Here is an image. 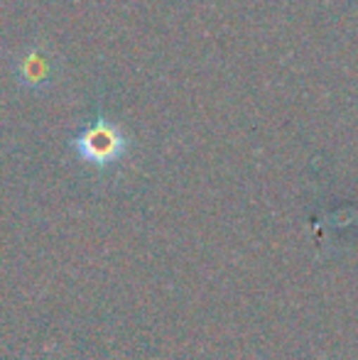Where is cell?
I'll use <instances>...</instances> for the list:
<instances>
[{
	"label": "cell",
	"instance_id": "cell-1",
	"mask_svg": "<svg viewBox=\"0 0 358 360\" xmlns=\"http://www.w3.org/2000/svg\"><path fill=\"white\" fill-rule=\"evenodd\" d=\"M74 150L84 162L94 167H110L125 155L128 150V138L123 135V130L118 125H113L110 120H106L103 115L96 118L94 125H89L87 130L74 138Z\"/></svg>",
	"mask_w": 358,
	"mask_h": 360
}]
</instances>
